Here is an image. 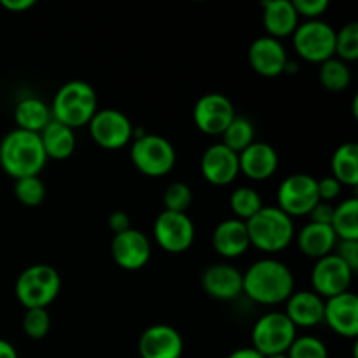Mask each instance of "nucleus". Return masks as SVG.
<instances>
[{
	"instance_id": "nucleus-19",
	"label": "nucleus",
	"mask_w": 358,
	"mask_h": 358,
	"mask_svg": "<svg viewBox=\"0 0 358 358\" xmlns=\"http://www.w3.org/2000/svg\"><path fill=\"white\" fill-rule=\"evenodd\" d=\"M201 285L217 301H233L243 294V275L234 266L217 262L203 271Z\"/></svg>"
},
{
	"instance_id": "nucleus-12",
	"label": "nucleus",
	"mask_w": 358,
	"mask_h": 358,
	"mask_svg": "<svg viewBox=\"0 0 358 358\" xmlns=\"http://www.w3.org/2000/svg\"><path fill=\"white\" fill-rule=\"evenodd\" d=\"M192 117H194V124L199 131L210 136H217L226 131L227 126L236 117V112H234L233 101L226 94L206 93L196 101Z\"/></svg>"
},
{
	"instance_id": "nucleus-44",
	"label": "nucleus",
	"mask_w": 358,
	"mask_h": 358,
	"mask_svg": "<svg viewBox=\"0 0 358 358\" xmlns=\"http://www.w3.org/2000/svg\"><path fill=\"white\" fill-rule=\"evenodd\" d=\"M0 358H17L16 348L6 339H0Z\"/></svg>"
},
{
	"instance_id": "nucleus-30",
	"label": "nucleus",
	"mask_w": 358,
	"mask_h": 358,
	"mask_svg": "<svg viewBox=\"0 0 358 358\" xmlns=\"http://www.w3.org/2000/svg\"><path fill=\"white\" fill-rule=\"evenodd\" d=\"M255 142V128L248 119L234 117L233 122L222 133V142L227 149L240 154L241 150L247 149L248 145Z\"/></svg>"
},
{
	"instance_id": "nucleus-13",
	"label": "nucleus",
	"mask_w": 358,
	"mask_h": 358,
	"mask_svg": "<svg viewBox=\"0 0 358 358\" xmlns=\"http://www.w3.org/2000/svg\"><path fill=\"white\" fill-rule=\"evenodd\" d=\"M353 271L332 252L331 255L318 259L311 271V285L313 292L322 299H331L343 292H348L352 283Z\"/></svg>"
},
{
	"instance_id": "nucleus-8",
	"label": "nucleus",
	"mask_w": 358,
	"mask_h": 358,
	"mask_svg": "<svg viewBox=\"0 0 358 358\" xmlns=\"http://www.w3.org/2000/svg\"><path fill=\"white\" fill-rule=\"evenodd\" d=\"M296 52L310 63L322 65L327 59L334 58L336 30L322 20H310L297 24L292 34Z\"/></svg>"
},
{
	"instance_id": "nucleus-3",
	"label": "nucleus",
	"mask_w": 358,
	"mask_h": 358,
	"mask_svg": "<svg viewBox=\"0 0 358 358\" xmlns=\"http://www.w3.org/2000/svg\"><path fill=\"white\" fill-rule=\"evenodd\" d=\"M49 108L52 119L69 128L87 126L98 110L96 91L86 80H69L56 91Z\"/></svg>"
},
{
	"instance_id": "nucleus-28",
	"label": "nucleus",
	"mask_w": 358,
	"mask_h": 358,
	"mask_svg": "<svg viewBox=\"0 0 358 358\" xmlns=\"http://www.w3.org/2000/svg\"><path fill=\"white\" fill-rule=\"evenodd\" d=\"M332 231L338 240L358 241V199L350 198L341 205L334 206V215L331 222Z\"/></svg>"
},
{
	"instance_id": "nucleus-1",
	"label": "nucleus",
	"mask_w": 358,
	"mask_h": 358,
	"mask_svg": "<svg viewBox=\"0 0 358 358\" xmlns=\"http://www.w3.org/2000/svg\"><path fill=\"white\" fill-rule=\"evenodd\" d=\"M294 275L289 266L276 259L255 261L243 275V294L254 303L273 306L292 296Z\"/></svg>"
},
{
	"instance_id": "nucleus-11",
	"label": "nucleus",
	"mask_w": 358,
	"mask_h": 358,
	"mask_svg": "<svg viewBox=\"0 0 358 358\" xmlns=\"http://www.w3.org/2000/svg\"><path fill=\"white\" fill-rule=\"evenodd\" d=\"M194 222L187 213L163 212L154 222V240L168 254H182L194 243Z\"/></svg>"
},
{
	"instance_id": "nucleus-23",
	"label": "nucleus",
	"mask_w": 358,
	"mask_h": 358,
	"mask_svg": "<svg viewBox=\"0 0 358 358\" xmlns=\"http://www.w3.org/2000/svg\"><path fill=\"white\" fill-rule=\"evenodd\" d=\"M262 24H264L268 37L283 38L296 31L299 24L294 3L289 0H266L262 2Z\"/></svg>"
},
{
	"instance_id": "nucleus-43",
	"label": "nucleus",
	"mask_w": 358,
	"mask_h": 358,
	"mask_svg": "<svg viewBox=\"0 0 358 358\" xmlns=\"http://www.w3.org/2000/svg\"><path fill=\"white\" fill-rule=\"evenodd\" d=\"M227 358H264L259 352H255L254 348H238L234 350Z\"/></svg>"
},
{
	"instance_id": "nucleus-14",
	"label": "nucleus",
	"mask_w": 358,
	"mask_h": 358,
	"mask_svg": "<svg viewBox=\"0 0 358 358\" xmlns=\"http://www.w3.org/2000/svg\"><path fill=\"white\" fill-rule=\"evenodd\" d=\"M112 259L115 264L126 271H138L145 268L147 262L152 255V247L150 241L142 231L128 229L124 233L114 234L110 245Z\"/></svg>"
},
{
	"instance_id": "nucleus-25",
	"label": "nucleus",
	"mask_w": 358,
	"mask_h": 358,
	"mask_svg": "<svg viewBox=\"0 0 358 358\" xmlns=\"http://www.w3.org/2000/svg\"><path fill=\"white\" fill-rule=\"evenodd\" d=\"M38 136H41L42 147H44L48 159H69L73 154V150H76L77 140L73 129L55 121V119L38 133Z\"/></svg>"
},
{
	"instance_id": "nucleus-35",
	"label": "nucleus",
	"mask_w": 358,
	"mask_h": 358,
	"mask_svg": "<svg viewBox=\"0 0 358 358\" xmlns=\"http://www.w3.org/2000/svg\"><path fill=\"white\" fill-rule=\"evenodd\" d=\"M289 358H329L327 346L324 341L315 336H301V338L294 339L290 345L289 352H287Z\"/></svg>"
},
{
	"instance_id": "nucleus-18",
	"label": "nucleus",
	"mask_w": 358,
	"mask_h": 358,
	"mask_svg": "<svg viewBox=\"0 0 358 358\" xmlns=\"http://www.w3.org/2000/svg\"><path fill=\"white\" fill-rule=\"evenodd\" d=\"M324 322L343 338L358 336V297L353 292H343L325 301Z\"/></svg>"
},
{
	"instance_id": "nucleus-10",
	"label": "nucleus",
	"mask_w": 358,
	"mask_h": 358,
	"mask_svg": "<svg viewBox=\"0 0 358 358\" xmlns=\"http://www.w3.org/2000/svg\"><path fill=\"white\" fill-rule=\"evenodd\" d=\"M320 201L317 191V178L308 173H294L287 177L278 187V208L292 217L310 215Z\"/></svg>"
},
{
	"instance_id": "nucleus-45",
	"label": "nucleus",
	"mask_w": 358,
	"mask_h": 358,
	"mask_svg": "<svg viewBox=\"0 0 358 358\" xmlns=\"http://www.w3.org/2000/svg\"><path fill=\"white\" fill-rule=\"evenodd\" d=\"M264 358H289V357H287V353H283V355H271V357H264Z\"/></svg>"
},
{
	"instance_id": "nucleus-24",
	"label": "nucleus",
	"mask_w": 358,
	"mask_h": 358,
	"mask_svg": "<svg viewBox=\"0 0 358 358\" xmlns=\"http://www.w3.org/2000/svg\"><path fill=\"white\" fill-rule=\"evenodd\" d=\"M297 245L304 255L318 261L334 252L336 245H338V236L331 226L310 222L297 234Z\"/></svg>"
},
{
	"instance_id": "nucleus-9",
	"label": "nucleus",
	"mask_w": 358,
	"mask_h": 358,
	"mask_svg": "<svg viewBox=\"0 0 358 358\" xmlns=\"http://www.w3.org/2000/svg\"><path fill=\"white\" fill-rule=\"evenodd\" d=\"M87 126H90V135L94 143L107 150H115L128 145L133 140V128H135L128 115L117 108L96 110Z\"/></svg>"
},
{
	"instance_id": "nucleus-39",
	"label": "nucleus",
	"mask_w": 358,
	"mask_h": 358,
	"mask_svg": "<svg viewBox=\"0 0 358 358\" xmlns=\"http://www.w3.org/2000/svg\"><path fill=\"white\" fill-rule=\"evenodd\" d=\"M317 191L320 201L332 203L339 194H341L343 185L331 175V177H324L320 178V180H317Z\"/></svg>"
},
{
	"instance_id": "nucleus-6",
	"label": "nucleus",
	"mask_w": 358,
	"mask_h": 358,
	"mask_svg": "<svg viewBox=\"0 0 358 358\" xmlns=\"http://www.w3.org/2000/svg\"><path fill=\"white\" fill-rule=\"evenodd\" d=\"M297 338V329L283 311L266 313L252 329V348L262 357L283 355Z\"/></svg>"
},
{
	"instance_id": "nucleus-32",
	"label": "nucleus",
	"mask_w": 358,
	"mask_h": 358,
	"mask_svg": "<svg viewBox=\"0 0 358 358\" xmlns=\"http://www.w3.org/2000/svg\"><path fill=\"white\" fill-rule=\"evenodd\" d=\"M334 55L341 62L350 63L358 59V23L352 21L346 23L339 31H336V49Z\"/></svg>"
},
{
	"instance_id": "nucleus-36",
	"label": "nucleus",
	"mask_w": 358,
	"mask_h": 358,
	"mask_svg": "<svg viewBox=\"0 0 358 358\" xmlns=\"http://www.w3.org/2000/svg\"><path fill=\"white\" fill-rule=\"evenodd\" d=\"M163 203L168 212L187 213V208L192 205V191L184 182H173L166 187L163 194Z\"/></svg>"
},
{
	"instance_id": "nucleus-21",
	"label": "nucleus",
	"mask_w": 358,
	"mask_h": 358,
	"mask_svg": "<svg viewBox=\"0 0 358 358\" xmlns=\"http://www.w3.org/2000/svg\"><path fill=\"white\" fill-rule=\"evenodd\" d=\"M287 308L283 313L289 317L294 325L303 329L317 327L324 322V306L325 301L313 290H301L292 292V296L285 301Z\"/></svg>"
},
{
	"instance_id": "nucleus-20",
	"label": "nucleus",
	"mask_w": 358,
	"mask_h": 358,
	"mask_svg": "<svg viewBox=\"0 0 358 358\" xmlns=\"http://www.w3.org/2000/svg\"><path fill=\"white\" fill-rule=\"evenodd\" d=\"M240 173L252 180H266L278 170V152L266 142H254L238 154Z\"/></svg>"
},
{
	"instance_id": "nucleus-33",
	"label": "nucleus",
	"mask_w": 358,
	"mask_h": 358,
	"mask_svg": "<svg viewBox=\"0 0 358 358\" xmlns=\"http://www.w3.org/2000/svg\"><path fill=\"white\" fill-rule=\"evenodd\" d=\"M14 196L24 206H38L45 198V185L41 177L20 178L14 184Z\"/></svg>"
},
{
	"instance_id": "nucleus-22",
	"label": "nucleus",
	"mask_w": 358,
	"mask_h": 358,
	"mask_svg": "<svg viewBox=\"0 0 358 358\" xmlns=\"http://www.w3.org/2000/svg\"><path fill=\"white\" fill-rule=\"evenodd\" d=\"M212 245L213 250L219 255H222V257H241V255L250 248L247 224H245L243 220L238 219L222 220V222L213 229Z\"/></svg>"
},
{
	"instance_id": "nucleus-17",
	"label": "nucleus",
	"mask_w": 358,
	"mask_h": 358,
	"mask_svg": "<svg viewBox=\"0 0 358 358\" xmlns=\"http://www.w3.org/2000/svg\"><path fill=\"white\" fill-rule=\"evenodd\" d=\"M289 55L285 45L278 41L264 35L255 38L248 48V63L252 69L262 77H278L285 72Z\"/></svg>"
},
{
	"instance_id": "nucleus-38",
	"label": "nucleus",
	"mask_w": 358,
	"mask_h": 358,
	"mask_svg": "<svg viewBox=\"0 0 358 358\" xmlns=\"http://www.w3.org/2000/svg\"><path fill=\"white\" fill-rule=\"evenodd\" d=\"M334 254L352 269L353 273L358 271V241L341 240L334 248Z\"/></svg>"
},
{
	"instance_id": "nucleus-40",
	"label": "nucleus",
	"mask_w": 358,
	"mask_h": 358,
	"mask_svg": "<svg viewBox=\"0 0 358 358\" xmlns=\"http://www.w3.org/2000/svg\"><path fill=\"white\" fill-rule=\"evenodd\" d=\"M332 215H334V206L325 201H318L315 208L310 212L311 222L324 224V226H331Z\"/></svg>"
},
{
	"instance_id": "nucleus-41",
	"label": "nucleus",
	"mask_w": 358,
	"mask_h": 358,
	"mask_svg": "<svg viewBox=\"0 0 358 358\" xmlns=\"http://www.w3.org/2000/svg\"><path fill=\"white\" fill-rule=\"evenodd\" d=\"M108 227H110L114 234L124 233V231L131 229V220H129V215L124 210H115L108 217Z\"/></svg>"
},
{
	"instance_id": "nucleus-16",
	"label": "nucleus",
	"mask_w": 358,
	"mask_h": 358,
	"mask_svg": "<svg viewBox=\"0 0 358 358\" xmlns=\"http://www.w3.org/2000/svg\"><path fill=\"white\" fill-rule=\"evenodd\" d=\"M201 173L206 182L217 187H226L240 175L238 154L224 143H213L203 152Z\"/></svg>"
},
{
	"instance_id": "nucleus-37",
	"label": "nucleus",
	"mask_w": 358,
	"mask_h": 358,
	"mask_svg": "<svg viewBox=\"0 0 358 358\" xmlns=\"http://www.w3.org/2000/svg\"><path fill=\"white\" fill-rule=\"evenodd\" d=\"M292 3L297 16H304L306 21L320 20V16L329 7L327 0H294Z\"/></svg>"
},
{
	"instance_id": "nucleus-34",
	"label": "nucleus",
	"mask_w": 358,
	"mask_h": 358,
	"mask_svg": "<svg viewBox=\"0 0 358 358\" xmlns=\"http://www.w3.org/2000/svg\"><path fill=\"white\" fill-rule=\"evenodd\" d=\"M51 329V315L45 308H31L24 311L23 331L30 339H44Z\"/></svg>"
},
{
	"instance_id": "nucleus-42",
	"label": "nucleus",
	"mask_w": 358,
	"mask_h": 358,
	"mask_svg": "<svg viewBox=\"0 0 358 358\" xmlns=\"http://www.w3.org/2000/svg\"><path fill=\"white\" fill-rule=\"evenodd\" d=\"M0 6L10 13H23L35 6V0H0Z\"/></svg>"
},
{
	"instance_id": "nucleus-26",
	"label": "nucleus",
	"mask_w": 358,
	"mask_h": 358,
	"mask_svg": "<svg viewBox=\"0 0 358 358\" xmlns=\"http://www.w3.org/2000/svg\"><path fill=\"white\" fill-rule=\"evenodd\" d=\"M51 121V108L41 98H23V100L17 101L16 108H14V122H16V128L23 129V131L37 133L38 135Z\"/></svg>"
},
{
	"instance_id": "nucleus-4",
	"label": "nucleus",
	"mask_w": 358,
	"mask_h": 358,
	"mask_svg": "<svg viewBox=\"0 0 358 358\" xmlns=\"http://www.w3.org/2000/svg\"><path fill=\"white\" fill-rule=\"evenodd\" d=\"M245 224H247L250 245L268 254L285 250L296 236L292 219L278 206H262Z\"/></svg>"
},
{
	"instance_id": "nucleus-31",
	"label": "nucleus",
	"mask_w": 358,
	"mask_h": 358,
	"mask_svg": "<svg viewBox=\"0 0 358 358\" xmlns=\"http://www.w3.org/2000/svg\"><path fill=\"white\" fill-rule=\"evenodd\" d=\"M231 210L234 212L238 220H250L259 210L262 208V199L255 189L252 187H238L236 191H233L229 199Z\"/></svg>"
},
{
	"instance_id": "nucleus-29",
	"label": "nucleus",
	"mask_w": 358,
	"mask_h": 358,
	"mask_svg": "<svg viewBox=\"0 0 358 358\" xmlns=\"http://www.w3.org/2000/svg\"><path fill=\"white\" fill-rule=\"evenodd\" d=\"M318 79L325 90L339 93V91H345L352 83V70H350L348 63L341 62L334 56L322 63L320 70H318Z\"/></svg>"
},
{
	"instance_id": "nucleus-5",
	"label": "nucleus",
	"mask_w": 358,
	"mask_h": 358,
	"mask_svg": "<svg viewBox=\"0 0 358 358\" xmlns=\"http://www.w3.org/2000/svg\"><path fill=\"white\" fill-rule=\"evenodd\" d=\"M59 289H62V278L52 266L31 264L17 276L14 292L21 306L31 310V308H48L58 297Z\"/></svg>"
},
{
	"instance_id": "nucleus-15",
	"label": "nucleus",
	"mask_w": 358,
	"mask_h": 358,
	"mask_svg": "<svg viewBox=\"0 0 358 358\" xmlns=\"http://www.w3.org/2000/svg\"><path fill=\"white\" fill-rule=\"evenodd\" d=\"M138 353L142 358H180L184 339L171 325L154 324L140 336Z\"/></svg>"
},
{
	"instance_id": "nucleus-7",
	"label": "nucleus",
	"mask_w": 358,
	"mask_h": 358,
	"mask_svg": "<svg viewBox=\"0 0 358 358\" xmlns=\"http://www.w3.org/2000/svg\"><path fill=\"white\" fill-rule=\"evenodd\" d=\"M131 161L140 173L147 177H164L173 170L177 163V152L173 143L161 135L145 133L133 140Z\"/></svg>"
},
{
	"instance_id": "nucleus-27",
	"label": "nucleus",
	"mask_w": 358,
	"mask_h": 358,
	"mask_svg": "<svg viewBox=\"0 0 358 358\" xmlns=\"http://www.w3.org/2000/svg\"><path fill=\"white\" fill-rule=\"evenodd\" d=\"M332 177L341 185H358V145L353 142L343 143L332 154Z\"/></svg>"
},
{
	"instance_id": "nucleus-2",
	"label": "nucleus",
	"mask_w": 358,
	"mask_h": 358,
	"mask_svg": "<svg viewBox=\"0 0 358 358\" xmlns=\"http://www.w3.org/2000/svg\"><path fill=\"white\" fill-rule=\"evenodd\" d=\"M48 156L37 133L13 129L0 142V166L14 180L38 177Z\"/></svg>"
}]
</instances>
